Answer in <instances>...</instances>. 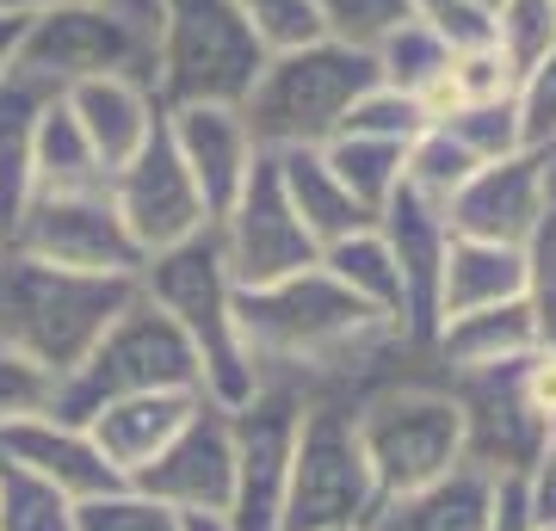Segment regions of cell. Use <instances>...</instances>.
<instances>
[{
  "mask_svg": "<svg viewBox=\"0 0 556 531\" xmlns=\"http://www.w3.org/2000/svg\"><path fill=\"white\" fill-rule=\"evenodd\" d=\"M470 174H477V161L464 155L439 124H427V130L408 142V155H402V186H408L420 204H433V211H445V204L457 198V186H464Z\"/></svg>",
  "mask_w": 556,
  "mask_h": 531,
  "instance_id": "cell-30",
  "label": "cell"
},
{
  "mask_svg": "<svg viewBox=\"0 0 556 531\" xmlns=\"http://www.w3.org/2000/svg\"><path fill=\"white\" fill-rule=\"evenodd\" d=\"M526 315L538 346H556V217H544L526 241Z\"/></svg>",
  "mask_w": 556,
  "mask_h": 531,
  "instance_id": "cell-39",
  "label": "cell"
},
{
  "mask_svg": "<svg viewBox=\"0 0 556 531\" xmlns=\"http://www.w3.org/2000/svg\"><path fill=\"white\" fill-rule=\"evenodd\" d=\"M155 390H199L204 395V377H199V358L186 346L174 321L149 303V296H130L118 309V321L105 328L87 358L56 383V420H75L87 427L105 402H124V395H155Z\"/></svg>",
  "mask_w": 556,
  "mask_h": 531,
  "instance_id": "cell-5",
  "label": "cell"
},
{
  "mask_svg": "<svg viewBox=\"0 0 556 531\" xmlns=\"http://www.w3.org/2000/svg\"><path fill=\"white\" fill-rule=\"evenodd\" d=\"M445 137L464 149V155L477 161V167H489V161H507L526 149V137H519V99H489V105H457L452 118L439 124Z\"/></svg>",
  "mask_w": 556,
  "mask_h": 531,
  "instance_id": "cell-31",
  "label": "cell"
},
{
  "mask_svg": "<svg viewBox=\"0 0 556 531\" xmlns=\"http://www.w3.org/2000/svg\"><path fill=\"white\" fill-rule=\"evenodd\" d=\"M378 501L383 494L371 482L353 408L303 395V427H298V452H291L278 531H365Z\"/></svg>",
  "mask_w": 556,
  "mask_h": 531,
  "instance_id": "cell-7",
  "label": "cell"
},
{
  "mask_svg": "<svg viewBox=\"0 0 556 531\" xmlns=\"http://www.w3.org/2000/svg\"><path fill=\"white\" fill-rule=\"evenodd\" d=\"M353 427L383 501L427 489V482H439L464 464V420H457V402L445 390V371H415L378 383L371 395L353 402Z\"/></svg>",
  "mask_w": 556,
  "mask_h": 531,
  "instance_id": "cell-4",
  "label": "cell"
},
{
  "mask_svg": "<svg viewBox=\"0 0 556 531\" xmlns=\"http://www.w3.org/2000/svg\"><path fill=\"white\" fill-rule=\"evenodd\" d=\"M0 531H75V501L38 476L0 464Z\"/></svg>",
  "mask_w": 556,
  "mask_h": 531,
  "instance_id": "cell-33",
  "label": "cell"
},
{
  "mask_svg": "<svg viewBox=\"0 0 556 531\" xmlns=\"http://www.w3.org/2000/svg\"><path fill=\"white\" fill-rule=\"evenodd\" d=\"M223 254V273L236 291H260V285H278V278H298L309 266H321V248L309 241V229L298 223L291 198H285V179H278V161L260 155L248 186L236 192V204L211 223Z\"/></svg>",
  "mask_w": 556,
  "mask_h": 531,
  "instance_id": "cell-9",
  "label": "cell"
},
{
  "mask_svg": "<svg viewBox=\"0 0 556 531\" xmlns=\"http://www.w3.org/2000/svg\"><path fill=\"white\" fill-rule=\"evenodd\" d=\"M519 395L544 427H556V346H532L519 358Z\"/></svg>",
  "mask_w": 556,
  "mask_h": 531,
  "instance_id": "cell-43",
  "label": "cell"
},
{
  "mask_svg": "<svg viewBox=\"0 0 556 531\" xmlns=\"http://www.w3.org/2000/svg\"><path fill=\"white\" fill-rule=\"evenodd\" d=\"M371 62H378V80L383 87H396V93H427L445 68H452V50H445V38H433L420 20L396 25L390 38L371 50Z\"/></svg>",
  "mask_w": 556,
  "mask_h": 531,
  "instance_id": "cell-29",
  "label": "cell"
},
{
  "mask_svg": "<svg viewBox=\"0 0 556 531\" xmlns=\"http://www.w3.org/2000/svg\"><path fill=\"white\" fill-rule=\"evenodd\" d=\"M495 50L519 68V80L556 50V0H495Z\"/></svg>",
  "mask_w": 556,
  "mask_h": 531,
  "instance_id": "cell-32",
  "label": "cell"
},
{
  "mask_svg": "<svg viewBox=\"0 0 556 531\" xmlns=\"http://www.w3.org/2000/svg\"><path fill=\"white\" fill-rule=\"evenodd\" d=\"M519 296H526V248L452 236L445 266H439V321L470 309H495V303H519Z\"/></svg>",
  "mask_w": 556,
  "mask_h": 531,
  "instance_id": "cell-22",
  "label": "cell"
},
{
  "mask_svg": "<svg viewBox=\"0 0 556 531\" xmlns=\"http://www.w3.org/2000/svg\"><path fill=\"white\" fill-rule=\"evenodd\" d=\"M56 371H43L38 358L0 346V433L20 427V420H38V414L56 408Z\"/></svg>",
  "mask_w": 556,
  "mask_h": 531,
  "instance_id": "cell-37",
  "label": "cell"
},
{
  "mask_svg": "<svg viewBox=\"0 0 556 531\" xmlns=\"http://www.w3.org/2000/svg\"><path fill=\"white\" fill-rule=\"evenodd\" d=\"M378 87V62L346 43H303V50H278L260 62L254 87L236 112L248 124L260 155H291V149H328L340 124L353 112V99Z\"/></svg>",
  "mask_w": 556,
  "mask_h": 531,
  "instance_id": "cell-2",
  "label": "cell"
},
{
  "mask_svg": "<svg viewBox=\"0 0 556 531\" xmlns=\"http://www.w3.org/2000/svg\"><path fill=\"white\" fill-rule=\"evenodd\" d=\"M0 248H7V236H0Z\"/></svg>",
  "mask_w": 556,
  "mask_h": 531,
  "instance_id": "cell-51",
  "label": "cell"
},
{
  "mask_svg": "<svg viewBox=\"0 0 556 531\" xmlns=\"http://www.w3.org/2000/svg\"><path fill=\"white\" fill-rule=\"evenodd\" d=\"M130 489H142L149 501H161V507H174L179 519H223V513H229V494H236L229 408L204 395L199 408H192V420L130 476Z\"/></svg>",
  "mask_w": 556,
  "mask_h": 531,
  "instance_id": "cell-13",
  "label": "cell"
},
{
  "mask_svg": "<svg viewBox=\"0 0 556 531\" xmlns=\"http://www.w3.org/2000/svg\"><path fill=\"white\" fill-rule=\"evenodd\" d=\"M0 464L38 476V482H50V489L68 494V501H93V494L124 489V476L105 464L93 433L75 427V420H56V414H38V420L7 427V433H0Z\"/></svg>",
  "mask_w": 556,
  "mask_h": 531,
  "instance_id": "cell-18",
  "label": "cell"
},
{
  "mask_svg": "<svg viewBox=\"0 0 556 531\" xmlns=\"http://www.w3.org/2000/svg\"><path fill=\"white\" fill-rule=\"evenodd\" d=\"M50 7H62V0H0V13H13V20H38Z\"/></svg>",
  "mask_w": 556,
  "mask_h": 531,
  "instance_id": "cell-47",
  "label": "cell"
},
{
  "mask_svg": "<svg viewBox=\"0 0 556 531\" xmlns=\"http://www.w3.org/2000/svg\"><path fill=\"white\" fill-rule=\"evenodd\" d=\"M452 87H457V105L519 99V68L501 56L495 43H477V50H452Z\"/></svg>",
  "mask_w": 556,
  "mask_h": 531,
  "instance_id": "cell-40",
  "label": "cell"
},
{
  "mask_svg": "<svg viewBox=\"0 0 556 531\" xmlns=\"http://www.w3.org/2000/svg\"><path fill=\"white\" fill-rule=\"evenodd\" d=\"M519 137L526 149H556V50L519 80Z\"/></svg>",
  "mask_w": 556,
  "mask_h": 531,
  "instance_id": "cell-42",
  "label": "cell"
},
{
  "mask_svg": "<svg viewBox=\"0 0 556 531\" xmlns=\"http://www.w3.org/2000/svg\"><path fill=\"white\" fill-rule=\"evenodd\" d=\"M489 531H538L532 501H526V476H495V489H489Z\"/></svg>",
  "mask_w": 556,
  "mask_h": 531,
  "instance_id": "cell-44",
  "label": "cell"
},
{
  "mask_svg": "<svg viewBox=\"0 0 556 531\" xmlns=\"http://www.w3.org/2000/svg\"><path fill=\"white\" fill-rule=\"evenodd\" d=\"M273 161H278V179H285V198H291V211H298V223L309 229L316 248L378 223L346 186H340V174L328 167L321 149H291V155H273Z\"/></svg>",
  "mask_w": 556,
  "mask_h": 531,
  "instance_id": "cell-25",
  "label": "cell"
},
{
  "mask_svg": "<svg viewBox=\"0 0 556 531\" xmlns=\"http://www.w3.org/2000/svg\"><path fill=\"white\" fill-rule=\"evenodd\" d=\"M56 99V80L25 68V62H13L0 80V236H13V217L31 198V149H38V124Z\"/></svg>",
  "mask_w": 556,
  "mask_h": 531,
  "instance_id": "cell-20",
  "label": "cell"
},
{
  "mask_svg": "<svg viewBox=\"0 0 556 531\" xmlns=\"http://www.w3.org/2000/svg\"><path fill=\"white\" fill-rule=\"evenodd\" d=\"M75 186H105V167L93 161L80 124L68 118V105H50L38 124V149H31V192H75Z\"/></svg>",
  "mask_w": 556,
  "mask_h": 531,
  "instance_id": "cell-27",
  "label": "cell"
},
{
  "mask_svg": "<svg viewBox=\"0 0 556 531\" xmlns=\"http://www.w3.org/2000/svg\"><path fill=\"white\" fill-rule=\"evenodd\" d=\"M427 130V112H420L415 93H396V87H365L353 99V112L340 124V137H383V142H415Z\"/></svg>",
  "mask_w": 556,
  "mask_h": 531,
  "instance_id": "cell-36",
  "label": "cell"
},
{
  "mask_svg": "<svg viewBox=\"0 0 556 531\" xmlns=\"http://www.w3.org/2000/svg\"><path fill=\"white\" fill-rule=\"evenodd\" d=\"M204 395L199 390H155V395H124V402H105L93 420H87V433H93V445L105 452V464L130 482V476L149 464V457L167 445V439L192 420V408H199Z\"/></svg>",
  "mask_w": 556,
  "mask_h": 531,
  "instance_id": "cell-21",
  "label": "cell"
},
{
  "mask_svg": "<svg viewBox=\"0 0 556 531\" xmlns=\"http://www.w3.org/2000/svg\"><path fill=\"white\" fill-rule=\"evenodd\" d=\"M321 273H334L358 303H371L378 315L402 321V273H396V254H390V241L378 236V223L371 229H353V236H340L321 248ZM408 334V328H402Z\"/></svg>",
  "mask_w": 556,
  "mask_h": 531,
  "instance_id": "cell-26",
  "label": "cell"
},
{
  "mask_svg": "<svg viewBox=\"0 0 556 531\" xmlns=\"http://www.w3.org/2000/svg\"><path fill=\"white\" fill-rule=\"evenodd\" d=\"M408 13H415L433 38H445V50H477V43H495L489 13L470 7V0H408Z\"/></svg>",
  "mask_w": 556,
  "mask_h": 531,
  "instance_id": "cell-41",
  "label": "cell"
},
{
  "mask_svg": "<svg viewBox=\"0 0 556 531\" xmlns=\"http://www.w3.org/2000/svg\"><path fill=\"white\" fill-rule=\"evenodd\" d=\"M470 7H482V13H495V0H470Z\"/></svg>",
  "mask_w": 556,
  "mask_h": 531,
  "instance_id": "cell-49",
  "label": "cell"
},
{
  "mask_svg": "<svg viewBox=\"0 0 556 531\" xmlns=\"http://www.w3.org/2000/svg\"><path fill=\"white\" fill-rule=\"evenodd\" d=\"M316 20L328 43H346V50H378L396 25H408V0H316Z\"/></svg>",
  "mask_w": 556,
  "mask_h": 531,
  "instance_id": "cell-34",
  "label": "cell"
},
{
  "mask_svg": "<svg viewBox=\"0 0 556 531\" xmlns=\"http://www.w3.org/2000/svg\"><path fill=\"white\" fill-rule=\"evenodd\" d=\"M532 315H526V296L519 303H495V309H470V315H445L433 328V358L439 371H482V365H507V358L532 353Z\"/></svg>",
  "mask_w": 556,
  "mask_h": 531,
  "instance_id": "cell-24",
  "label": "cell"
},
{
  "mask_svg": "<svg viewBox=\"0 0 556 531\" xmlns=\"http://www.w3.org/2000/svg\"><path fill=\"white\" fill-rule=\"evenodd\" d=\"M519 358L445 377V390L457 402V420H464V464L482 470L489 482L495 476H526L538 464V452H544V439H551V427L519 395Z\"/></svg>",
  "mask_w": 556,
  "mask_h": 531,
  "instance_id": "cell-14",
  "label": "cell"
},
{
  "mask_svg": "<svg viewBox=\"0 0 556 531\" xmlns=\"http://www.w3.org/2000/svg\"><path fill=\"white\" fill-rule=\"evenodd\" d=\"M137 291L186 334V346L199 358L204 395L223 408H241L254 395V365H248V346H241L236 328V285L223 273L217 236L204 229L167 254H149L137 273Z\"/></svg>",
  "mask_w": 556,
  "mask_h": 531,
  "instance_id": "cell-3",
  "label": "cell"
},
{
  "mask_svg": "<svg viewBox=\"0 0 556 531\" xmlns=\"http://www.w3.org/2000/svg\"><path fill=\"white\" fill-rule=\"evenodd\" d=\"M20 62L38 68V75H50L56 87L124 75V80H142V87L155 93V56L112 20L105 0H62V7L38 13V20L25 25Z\"/></svg>",
  "mask_w": 556,
  "mask_h": 531,
  "instance_id": "cell-11",
  "label": "cell"
},
{
  "mask_svg": "<svg viewBox=\"0 0 556 531\" xmlns=\"http://www.w3.org/2000/svg\"><path fill=\"white\" fill-rule=\"evenodd\" d=\"M328 167L340 174V186L378 217L383 204L396 198V186H402V155H408V142H383V137H334L328 149Z\"/></svg>",
  "mask_w": 556,
  "mask_h": 531,
  "instance_id": "cell-28",
  "label": "cell"
},
{
  "mask_svg": "<svg viewBox=\"0 0 556 531\" xmlns=\"http://www.w3.org/2000/svg\"><path fill=\"white\" fill-rule=\"evenodd\" d=\"M489 476L457 464L452 476H439L415 494H390L378 513L365 519V531H489Z\"/></svg>",
  "mask_w": 556,
  "mask_h": 531,
  "instance_id": "cell-23",
  "label": "cell"
},
{
  "mask_svg": "<svg viewBox=\"0 0 556 531\" xmlns=\"http://www.w3.org/2000/svg\"><path fill=\"white\" fill-rule=\"evenodd\" d=\"M186 531H229L223 519H186Z\"/></svg>",
  "mask_w": 556,
  "mask_h": 531,
  "instance_id": "cell-48",
  "label": "cell"
},
{
  "mask_svg": "<svg viewBox=\"0 0 556 531\" xmlns=\"http://www.w3.org/2000/svg\"><path fill=\"white\" fill-rule=\"evenodd\" d=\"M161 118H167V137H174L192 186H199L204 211L217 223L223 211L236 204V192L248 186V174H254V161H260L248 124H241L236 105H174V112H161Z\"/></svg>",
  "mask_w": 556,
  "mask_h": 531,
  "instance_id": "cell-17",
  "label": "cell"
},
{
  "mask_svg": "<svg viewBox=\"0 0 556 531\" xmlns=\"http://www.w3.org/2000/svg\"><path fill=\"white\" fill-rule=\"evenodd\" d=\"M544 223V155L519 149L507 161H489L457 186L445 204V229L470 241H501V248H526Z\"/></svg>",
  "mask_w": 556,
  "mask_h": 531,
  "instance_id": "cell-15",
  "label": "cell"
},
{
  "mask_svg": "<svg viewBox=\"0 0 556 531\" xmlns=\"http://www.w3.org/2000/svg\"><path fill=\"white\" fill-rule=\"evenodd\" d=\"M75 531H186V519L124 482V489H112V494L75 501Z\"/></svg>",
  "mask_w": 556,
  "mask_h": 531,
  "instance_id": "cell-35",
  "label": "cell"
},
{
  "mask_svg": "<svg viewBox=\"0 0 556 531\" xmlns=\"http://www.w3.org/2000/svg\"><path fill=\"white\" fill-rule=\"evenodd\" d=\"M538 531H556V526H538Z\"/></svg>",
  "mask_w": 556,
  "mask_h": 531,
  "instance_id": "cell-50",
  "label": "cell"
},
{
  "mask_svg": "<svg viewBox=\"0 0 556 531\" xmlns=\"http://www.w3.org/2000/svg\"><path fill=\"white\" fill-rule=\"evenodd\" d=\"M526 501H532L538 526H556V427H551V439H544L538 464L526 470Z\"/></svg>",
  "mask_w": 556,
  "mask_h": 531,
  "instance_id": "cell-45",
  "label": "cell"
},
{
  "mask_svg": "<svg viewBox=\"0 0 556 531\" xmlns=\"http://www.w3.org/2000/svg\"><path fill=\"white\" fill-rule=\"evenodd\" d=\"M25 25H31V20H13V13H0V80H7V68H13V62H20Z\"/></svg>",
  "mask_w": 556,
  "mask_h": 531,
  "instance_id": "cell-46",
  "label": "cell"
},
{
  "mask_svg": "<svg viewBox=\"0 0 556 531\" xmlns=\"http://www.w3.org/2000/svg\"><path fill=\"white\" fill-rule=\"evenodd\" d=\"M260 62H266V50L236 13V0H161V112H174V105H241Z\"/></svg>",
  "mask_w": 556,
  "mask_h": 531,
  "instance_id": "cell-6",
  "label": "cell"
},
{
  "mask_svg": "<svg viewBox=\"0 0 556 531\" xmlns=\"http://www.w3.org/2000/svg\"><path fill=\"white\" fill-rule=\"evenodd\" d=\"M236 13L248 20V31L260 38L266 56H278V50H303V43L321 38L316 0H236Z\"/></svg>",
  "mask_w": 556,
  "mask_h": 531,
  "instance_id": "cell-38",
  "label": "cell"
},
{
  "mask_svg": "<svg viewBox=\"0 0 556 531\" xmlns=\"http://www.w3.org/2000/svg\"><path fill=\"white\" fill-rule=\"evenodd\" d=\"M62 105H68V118L80 124V137H87L93 161L105 167V179L118 174L124 161L149 142V130L161 124L155 93H149L142 80H124V75L75 80V87H62Z\"/></svg>",
  "mask_w": 556,
  "mask_h": 531,
  "instance_id": "cell-19",
  "label": "cell"
},
{
  "mask_svg": "<svg viewBox=\"0 0 556 531\" xmlns=\"http://www.w3.org/2000/svg\"><path fill=\"white\" fill-rule=\"evenodd\" d=\"M130 296H137V278L68 273V266L31 260L7 241L0 248V346L68 377L87 358V346L118 321Z\"/></svg>",
  "mask_w": 556,
  "mask_h": 531,
  "instance_id": "cell-1",
  "label": "cell"
},
{
  "mask_svg": "<svg viewBox=\"0 0 556 531\" xmlns=\"http://www.w3.org/2000/svg\"><path fill=\"white\" fill-rule=\"evenodd\" d=\"M13 248L68 273H112V278H137L142 273V248L130 241L118 204L105 186H75V192H31L13 217Z\"/></svg>",
  "mask_w": 556,
  "mask_h": 531,
  "instance_id": "cell-10",
  "label": "cell"
},
{
  "mask_svg": "<svg viewBox=\"0 0 556 531\" xmlns=\"http://www.w3.org/2000/svg\"><path fill=\"white\" fill-rule=\"evenodd\" d=\"M105 192H112V204H118L130 241L142 248V260L167 254V248H179V241H192V236L211 229V211H204L199 186H192V174H186L174 137H167V118L149 130V142L124 161L118 174L105 179Z\"/></svg>",
  "mask_w": 556,
  "mask_h": 531,
  "instance_id": "cell-12",
  "label": "cell"
},
{
  "mask_svg": "<svg viewBox=\"0 0 556 531\" xmlns=\"http://www.w3.org/2000/svg\"><path fill=\"white\" fill-rule=\"evenodd\" d=\"M378 236L390 241L396 273H402V328H408V340L433 346V328H439V266H445V248H452L445 211L420 204L408 186H396V198L378 211Z\"/></svg>",
  "mask_w": 556,
  "mask_h": 531,
  "instance_id": "cell-16",
  "label": "cell"
},
{
  "mask_svg": "<svg viewBox=\"0 0 556 531\" xmlns=\"http://www.w3.org/2000/svg\"><path fill=\"white\" fill-rule=\"evenodd\" d=\"M298 427H303V390L278 383V377H260L254 395L241 408H229V439H236V494H229V513H223L229 531H278Z\"/></svg>",
  "mask_w": 556,
  "mask_h": 531,
  "instance_id": "cell-8",
  "label": "cell"
}]
</instances>
